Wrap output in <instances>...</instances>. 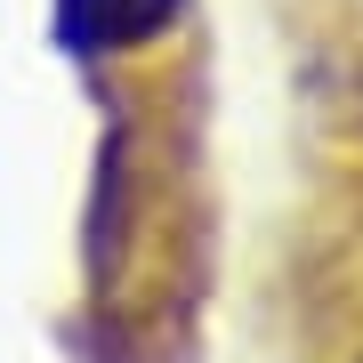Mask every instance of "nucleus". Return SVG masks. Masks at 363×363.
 Listing matches in <instances>:
<instances>
[{
    "label": "nucleus",
    "instance_id": "f257e3e1",
    "mask_svg": "<svg viewBox=\"0 0 363 363\" xmlns=\"http://www.w3.org/2000/svg\"><path fill=\"white\" fill-rule=\"evenodd\" d=\"M186 0H57V40L73 57H130V49H154V40L178 25Z\"/></svg>",
    "mask_w": 363,
    "mask_h": 363
}]
</instances>
